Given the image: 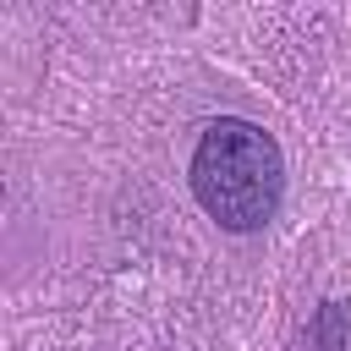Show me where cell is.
Wrapping results in <instances>:
<instances>
[{
  "mask_svg": "<svg viewBox=\"0 0 351 351\" xmlns=\"http://www.w3.org/2000/svg\"><path fill=\"white\" fill-rule=\"evenodd\" d=\"M280 186H285V165H280V143L252 126V121H214L197 137L192 154V192L208 208L214 225L225 230H258L274 219L280 208Z\"/></svg>",
  "mask_w": 351,
  "mask_h": 351,
  "instance_id": "cell-1",
  "label": "cell"
},
{
  "mask_svg": "<svg viewBox=\"0 0 351 351\" xmlns=\"http://www.w3.org/2000/svg\"><path fill=\"white\" fill-rule=\"evenodd\" d=\"M313 346H318V351H346V346H351V324H346V313H340L335 302L318 307V318H313Z\"/></svg>",
  "mask_w": 351,
  "mask_h": 351,
  "instance_id": "cell-2",
  "label": "cell"
}]
</instances>
